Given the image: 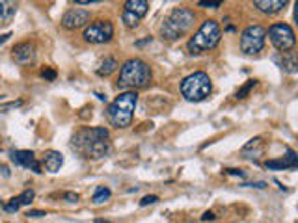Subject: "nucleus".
Instances as JSON below:
<instances>
[{"label": "nucleus", "instance_id": "nucleus-1", "mask_svg": "<svg viewBox=\"0 0 298 223\" xmlns=\"http://www.w3.org/2000/svg\"><path fill=\"white\" fill-rule=\"evenodd\" d=\"M110 132L104 127L82 128L71 140V149L86 158H103L110 152Z\"/></svg>", "mask_w": 298, "mask_h": 223}, {"label": "nucleus", "instance_id": "nucleus-2", "mask_svg": "<svg viewBox=\"0 0 298 223\" xmlns=\"http://www.w3.org/2000/svg\"><path fill=\"white\" fill-rule=\"evenodd\" d=\"M153 78L151 67L140 58H133L127 60L119 69V78H118V90H125V92H134V90H142L147 87L149 82Z\"/></svg>", "mask_w": 298, "mask_h": 223}, {"label": "nucleus", "instance_id": "nucleus-3", "mask_svg": "<svg viewBox=\"0 0 298 223\" xmlns=\"http://www.w3.org/2000/svg\"><path fill=\"white\" fill-rule=\"evenodd\" d=\"M138 104V93L136 92H123L119 93L110 104H108L107 117L110 125L116 128H127L133 123L134 108Z\"/></svg>", "mask_w": 298, "mask_h": 223}, {"label": "nucleus", "instance_id": "nucleus-4", "mask_svg": "<svg viewBox=\"0 0 298 223\" xmlns=\"http://www.w3.org/2000/svg\"><path fill=\"white\" fill-rule=\"evenodd\" d=\"M194 19L196 15L190 8H183V6L175 8V10H172L170 15L164 19L162 26H160V34L168 41L179 39V37H183L192 28Z\"/></svg>", "mask_w": 298, "mask_h": 223}, {"label": "nucleus", "instance_id": "nucleus-5", "mask_svg": "<svg viewBox=\"0 0 298 223\" xmlns=\"http://www.w3.org/2000/svg\"><path fill=\"white\" fill-rule=\"evenodd\" d=\"M212 92V82L209 75L203 71H196L183 78L181 82V95L190 102H201Z\"/></svg>", "mask_w": 298, "mask_h": 223}, {"label": "nucleus", "instance_id": "nucleus-6", "mask_svg": "<svg viewBox=\"0 0 298 223\" xmlns=\"http://www.w3.org/2000/svg\"><path fill=\"white\" fill-rule=\"evenodd\" d=\"M220 25L216 20H205L188 41V51L190 54H201L205 51H211L220 43Z\"/></svg>", "mask_w": 298, "mask_h": 223}, {"label": "nucleus", "instance_id": "nucleus-7", "mask_svg": "<svg viewBox=\"0 0 298 223\" xmlns=\"http://www.w3.org/2000/svg\"><path fill=\"white\" fill-rule=\"evenodd\" d=\"M267 39V28L261 25H250L241 34V51L246 56L259 54L265 47Z\"/></svg>", "mask_w": 298, "mask_h": 223}, {"label": "nucleus", "instance_id": "nucleus-8", "mask_svg": "<svg viewBox=\"0 0 298 223\" xmlns=\"http://www.w3.org/2000/svg\"><path fill=\"white\" fill-rule=\"evenodd\" d=\"M267 36L270 37V43H272L280 52H291L294 43H296L294 30L287 25V23H274V25L267 30Z\"/></svg>", "mask_w": 298, "mask_h": 223}, {"label": "nucleus", "instance_id": "nucleus-9", "mask_svg": "<svg viewBox=\"0 0 298 223\" xmlns=\"http://www.w3.org/2000/svg\"><path fill=\"white\" fill-rule=\"evenodd\" d=\"M114 37V26L110 20H93L92 25L86 26L84 39L92 45H103Z\"/></svg>", "mask_w": 298, "mask_h": 223}, {"label": "nucleus", "instance_id": "nucleus-10", "mask_svg": "<svg viewBox=\"0 0 298 223\" xmlns=\"http://www.w3.org/2000/svg\"><path fill=\"white\" fill-rule=\"evenodd\" d=\"M36 45L30 43V41H25V43H19L11 49V58L15 60V63L19 65H28V63H34L36 61Z\"/></svg>", "mask_w": 298, "mask_h": 223}, {"label": "nucleus", "instance_id": "nucleus-11", "mask_svg": "<svg viewBox=\"0 0 298 223\" xmlns=\"http://www.w3.org/2000/svg\"><path fill=\"white\" fill-rule=\"evenodd\" d=\"M90 23V11L86 10H78V8H73V10L66 11V15L62 17V26L67 30H77V28H82L84 25Z\"/></svg>", "mask_w": 298, "mask_h": 223}, {"label": "nucleus", "instance_id": "nucleus-12", "mask_svg": "<svg viewBox=\"0 0 298 223\" xmlns=\"http://www.w3.org/2000/svg\"><path fill=\"white\" fill-rule=\"evenodd\" d=\"M11 162L15 166L26 167V169H32L34 173H43L41 171V164L36 158V154L32 151H13L11 152Z\"/></svg>", "mask_w": 298, "mask_h": 223}, {"label": "nucleus", "instance_id": "nucleus-13", "mask_svg": "<svg viewBox=\"0 0 298 223\" xmlns=\"http://www.w3.org/2000/svg\"><path fill=\"white\" fill-rule=\"evenodd\" d=\"M265 166H267L268 169H274V171H283V169H296V167H298V157H296V152L289 149L287 157L278 158V160H267V164H265Z\"/></svg>", "mask_w": 298, "mask_h": 223}, {"label": "nucleus", "instance_id": "nucleus-14", "mask_svg": "<svg viewBox=\"0 0 298 223\" xmlns=\"http://www.w3.org/2000/svg\"><path fill=\"white\" fill-rule=\"evenodd\" d=\"M41 164L49 173H58L60 171V167L63 166V154L58 151H52V149L51 151H45Z\"/></svg>", "mask_w": 298, "mask_h": 223}, {"label": "nucleus", "instance_id": "nucleus-15", "mask_svg": "<svg viewBox=\"0 0 298 223\" xmlns=\"http://www.w3.org/2000/svg\"><path fill=\"white\" fill-rule=\"evenodd\" d=\"M253 6L261 13H265V15H276V13H280L287 6V2L285 0H256Z\"/></svg>", "mask_w": 298, "mask_h": 223}, {"label": "nucleus", "instance_id": "nucleus-16", "mask_svg": "<svg viewBox=\"0 0 298 223\" xmlns=\"http://www.w3.org/2000/svg\"><path fill=\"white\" fill-rule=\"evenodd\" d=\"M274 61L282 67L283 71L289 73V75L296 73L298 63H296V54L294 52H280L278 56H274Z\"/></svg>", "mask_w": 298, "mask_h": 223}, {"label": "nucleus", "instance_id": "nucleus-17", "mask_svg": "<svg viewBox=\"0 0 298 223\" xmlns=\"http://www.w3.org/2000/svg\"><path fill=\"white\" fill-rule=\"evenodd\" d=\"M263 151H265V147H263V140L261 138H253V140H250V142L242 147V157L257 158V157H261Z\"/></svg>", "mask_w": 298, "mask_h": 223}, {"label": "nucleus", "instance_id": "nucleus-18", "mask_svg": "<svg viewBox=\"0 0 298 223\" xmlns=\"http://www.w3.org/2000/svg\"><path fill=\"white\" fill-rule=\"evenodd\" d=\"M125 10H129L131 13L142 19L149 10V2L147 0H129V2H125Z\"/></svg>", "mask_w": 298, "mask_h": 223}, {"label": "nucleus", "instance_id": "nucleus-19", "mask_svg": "<svg viewBox=\"0 0 298 223\" xmlns=\"http://www.w3.org/2000/svg\"><path fill=\"white\" fill-rule=\"evenodd\" d=\"M17 13V4L15 2H6V0H0V20L2 25H8L13 15Z\"/></svg>", "mask_w": 298, "mask_h": 223}, {"label": "nucleus", "instance_id": "nucleus-20", "mask_svg": "<svg viewBox=\"0 0 298 223\" xmlns=\"http://www.w3.org/2000/svg\"><path fill=\"white\" fill-rule=\"evenodd\" d=\"M118 67H119L118 61L114 60V58H104V61H101V65L97 67V75L99 76H108V75H112Z\"/></svg>", "mask_w": 298, "mask_h": 223}, {"label": "nucleus", "instance_id": "nucleus-21", "mask_svg": "<svg viewBox=\"0 0 298 223\" xmlns=\"http://www.w3.org/2000/svg\"><path fill=\"white\" fill-rule=\"evenodd\" d=\"M110 195H112V192L108 190V188H104V186H99L97 190H95V193H93V203L95 205H101V203H104V201H108L110 199Z\"/></svg>", "mask_w": 298, "mask_h": 223}, {"label": "nucleus", "instance_id": "nucleus-22", "mask_svg": "<svg viewBox=\"0 0 298 223\" xmlns=\"http://www.w3.org/2000/svg\"><path fill=\"white\" fill-rule=\"evenodd\" d=\"M121 20L125 23L127 28H136L138 23H140V17L134 15V13H131L129 10H123V13H121Z\"/></svg>", "mask_w": 298, "mask_h": 223}, {"label": "nucleus", "instance_id": "nucleus-23", "mask_svg": "<svg viewBox=\"0 0 298 223\" xmlns=\"http://www.w3.org/2000/svg\"><path fill=\"white\" fill-rule=\"evenodd\" d=\"M256 84L257 82L256 80H248L246 84H244V86L241 87V90H239V92H237V99H246V95L250 92H252V87H256Z\"/></svg>", "mask_w": 298, "mask_h": 223}, {"label": "nucleus", "instance_id": "nucleus-24", "mask_svg": "<svg viewBox=\"0 0 298 223\" xmlns=\"http://www.w3.org/2000/svg\"><path fill=\"white\" fill-rule=\"evenodd\" d=\"M34 197H36V192L32 190V188H26L25 192L19 195V201H21V207L23 205H30L32 201H34Z\"/></svg>", "mask_w": 298, "mask_h": 223}, {"label": "nucleus", "instance_id": "nucleus-25", "mask_svg": "<svg viewBox=\"0 0 298 223\" xmlns=\"http://www.w3.org/2000/svg\"><path fill=\"white\" fill-rule=\"evenodd\" d=\"M19 208H21V201H19V197H11L8 203H4L6 212H17Z\"/></svg>", "mask_w": 298, "mask_h": 223}, {"label": "nucleus", "instance_id": "nucleus-26", "mask_svg": "<svg viewBox=\"0 0 298 223\" xmlns=\"http://www.w3.org/2000/svg\"><path fill=\"white\" fill-rule=\"evenodd\" d=\"M19 106H23V101H11V102H6V104H0V114H4L8 110H15Z\"/></svg>", "mask_w": 298, "mask_h": 223}, {"label": "nucleus", "instance_id": "nucleus-27", "mask_svg": "<svg viewBox=\"0 0 298 223\" xmlns=\"http://www.w3.org/2000/svg\"><path fill=\"white\" fill-rule=\"evenodd\" d=\"M224 173H226L227 177H239V179L246 177V173L242 171V169H231V167H229V169H224Z\"/></svg>", "mask_w": 298, "mask_h": 223}, {"label": "nucleus", "instance_id": "nucleus-28", "mask_svg": "<svg viewBox=\"0 0 298 223\" xmlns=\"http://www.w3.org/2000/svg\"><path fill=\"white\" fill-rule=\"evenodd\" d=\"M41 76L45 78V80H51L52 82L54 78H56V71H54L52 67H45V69L41 71Z\"/></svg>", "mask_w": 298, "mask_h": 223}, {"label": "nucleus", "instance_id": "nucleus-29", "mask_svg": "<svg viewBox=\"0 0 298 223\" xmlns=\"http://www.w3.org/2000/svg\"><path fill=\"white\" fill-rule=\"evenodd\" d=\"M159 201V197L157 195H145L142 201H140V207H147V205H155Z\"/></svg>", "mask_w": 298, "mask_h": 223}, {"label": "nucleus", "instance_id": "nucleus-30", "mask_svg": "<svg viewBox=\"0 0 298 223\" xmlns=\"http://www.w3.org/2000/svg\"><path fill=\"white\" fill-rule=\"evenodd\" d=\"M198 6H200V8H209V10H216V8H220V6H222V2H203V0H201V2H198Z\"/></svg>", "mask_w": 298, "mask_h": 223}, {"label": "nucleus", "instance_id": "nucleus-31", "mask_svg": "<svg viewBox=\"0 0 298 223\" xmlns=\"http://www.w3.org/2000/svg\"><path fill=\"white\" fill-rule=\"evenodd\" d=\"M63 199H66V201H69V203H77V201H78V193L67 192L66 195H63Z\"/></svg>", "mask_w": 298, "mask_h": 223}, {"label": "nucleus", "instance_id": "nucleus-32", "mask_svg": "<svg viewBox=\"0 0 298 223\" xmlns=\"http://www.w3.org/2000/svg\"><path fill=\"white\" fill-rule=\"evenodd\" d=\"M43 216H45L43 210H28L26 212V218H43Z\"/></svg>", "mask_w": 298, "mask_h": 223}, {"label": "nucleus", "instance_id": "nucleus-33", "mask_svg": "<svg viewBox=\"0 0 298 223\" xmlns=\"http://www.w3.org/2000/svg\"><path fill=\"white\" fill-rule=\"evenodd\" d=\"M216 216L215 212H211V210H207V212H203V216H201V221H215Z\"/></svg>", "mask_w": 298, "mask_h": 223}, {"label": "nucleus", "instance_id": "nucleus-34", "mask_svg": "<svg viewBox=\"0 0 298 223\" xmlns=\"http://www.w3.org/2000/svg\"><path fill=\"white\" fill-rule=\"evenodd\" d=\"M241 186H250V188H265L267 186V183H252V184H241Z\"/></svg>", "mask_w": 298, "mask_h": 223}, {"label": "nucleus", "instance_id": "nucleus-35", "mask_svg": "<svg viewBox=\"0 0 298 223\" xmlns=\"http://www.w3.org/2000/svg\"><path fill=\"white\" fill-rule=\"evenodd\" d=\"M75 4H82V6H90V4H97V0H77Z\"/></svg>", "mask_w": 298, "mask_h": 223}, {"label": "nucleus", "instance_id": "nucleus-36", "mask_svg": "<svg viewBox=\"0 0 298 223\" xmlns=\"http://www.w3.org/2000/svg\"><path fill=\"white\" fill-rule=\"evenodd\" d=\"M0 171H2V175H4V177H10V169H8L4 164H0Z\"/></svg>", "mask_w": 298, "mask_h": 223}, {"label": "nucleus", "instance_id": "nucleus-37", "mask_svg": "<svg viewBox=\"0 0 298 223\" xmlns=\"http://www.w3.org/2000/svg\"><path fill=\"white\" fill-rule=\"evenodd\" d=\"M11 37V32H8V34H2V36H0V45H2V43H6V41L10 39Z\"/></svg>", "mask_w": 298, "mask_h": 223}, {"label": "nucleus", "instance_id": "nucleus-38", "mask_svg": "<svg viewBox=\"0 0 298 223\" xmlns=\"http://www.w3.org/2000/svg\"><path fill=\"white\" fill-rule=\"evenodd\" d=\"M93 223H110V221H107V219H101V218H99V219H95Z\"/></svg>", "mask_w": 298, "mask_h": 223}, {"label": "nucleus", "instance_id": "nucleus-39", "mask_svg": "<svg viewBox=\"0 0 298 223\" xmlns=\"http://www.w3.org/2000/svg\"><path fill=\"white\" fill-rule=\"evenodd\" d=\"M0 203H2V199H0Z\"/></svg>", "mask_w": 298, "mask_h": 223}, {"label": "nucleus", "instance_id": "nucleus-40", "mask_svg": "<svg viewBox=\"0 0 298 223\" xmlns=\"http://www.w3.org/2000/svg\"><path fill=\"white\" fill-rule=\"evenodd\" d=\"M190 223H196V221H190Z\"/></svg>", "mask_w": 298, "mask_h": 223}]
</instances>
